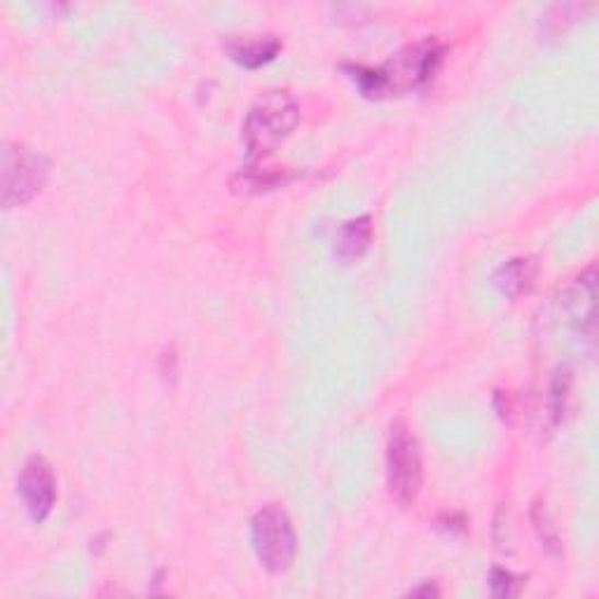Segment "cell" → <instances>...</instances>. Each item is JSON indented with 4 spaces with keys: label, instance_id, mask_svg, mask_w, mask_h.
I'll use <instances>...</instances> for the list:
<instances>
[{
    "label": "cell",
    "instance_id": "obj_1",
    "mask_svg": "<svg viewBox=\"0 0 599 599\" xmlns=\"http://www.w3.org/2000/svg\"><path fill=\"white\" fill-rule=\"evenodd\" d=\"M303 118V106L286 90H274L262 94L248 108L244 120V143L251 157H265L286 141Z\"/></svg>",
    "mask_w": 599,
    "mask_h": 599
},
{
    "label": "cell",
    "instance_id": "obj_2",
    "mask_svg": "<svg viewBox=\"0 0 599 599\" xmlns=\"http://www.w3.org/2000/svg\"><path fill=\"white\" fill-rule=\"evenodd\" d=\"M424 469L420 443L403 420H396L387 441V485L396 504L410 506L422 490Z\"/></svg>",
    "mask_w": 599,
    "mask_h": 599
},
{
    "label": "cell",
    "instance_id": "obj_3",
    "mask_svg": "<svg viewBox=\"0 0 599 599\" xmlns=\"http://www.w3.org/2000/svg\"><path fill=\"white\" fill-rule=\"evenodd\" d=\"M251 541L260 564L270 574H284L297 553L295 529L289 513L277 506H262L251 520Z\"/></svg>",
    "mask_w": 599,
    "mask_h": 599
},
{
    "label": "cell",
    "instance_id": "obj_4",
    "mask_svg": "<svg viewBox=\"0 0 599 599\" xmlns=\"http://www.w3.org/2000/svg\"><path fill=\"white\" fill-rule=\"evenodd\" d=\"M3 207L12 209L31 202L36 197L49 176V162L45 155L36 153L22 143H5L3 148Z\"/></svg>",
    "mask_w": 599,
    "mask_h": 599
},
{
    "label": "cell",
    "instance_id": "obj_5",
    "mask_svg": "<svg viewBox=\"0 0 599 599\" xmlns=\"http://www.w3.org/2000/svg\"><path fill=\"white\" fill-rule=\"evenodd\" d=\"M445 47L438 38H424L403 47L385 66H379L385 75L387 92L420 90L436 75L443 61Z\"/></svg>",
    "mask_w": 599,
    "mask_h": 599
},
{
    "label": "cell",
    "instance_id": "obj_6",
    "mask_svg": "<svg viewBox=\"0 0 599 599\" xmlns=\"http://www.w3.org/2000/svg\"><path fill=\"white\" fill-rule=\"evenodd\" d=\"M16 488L33 522H43L57 504V478L47 459L33 455L24 461Z\"/></svg>",
    "mask_w": 599,
    "mask_h": 599
},
{
    "label": "cell",
    "instance_id": "obj_7",
    "mask_svg": "<svg viewBox=\"0 0 599 599\" xmlns=\"http://www.w3.org/2000/svg\"><path fill=\"white\" fill-rule=\"evenodd\" d=\"M225 52L244 69H258L270 63L281 52V40L277 36H230L223 43Z\"/></svg>",
    "mask_w": 599,
    "mask_h": 599
},
{
    "label": "cell",
    "instance_id": "obj_8",
    "mask_svg": "<svg viewBox=\"0 0 599 599\" xmlns=\"http://www.w3.org/2000/svg\"><path fill=\"white\" fill-rule=\"evenodd\" d=\"M373 242V219L371 215H359V219L347 221L336 235V256L344 262L359 260Z\"/></svg>",
    "mask_w": 599,
    "mask_h": 599
},
{
    "label": "cell",
    "instance_id": "obj_9",
    "mask_svg": "<svg viewBox=\"0 0 599 599\" xmlns=\"http://www.w3.org/2000/svg\"><path fill=\"white\" fill-rule=\"evenodd\" d=\"M537 279V265L531 258H513L494 272V286L508 297H520L531 291Z\"/></svg>",
    "mask_w": 599,
    "mask_h": 599
},
{
    "label": "cell",
    "instance_id": "obj_10",
    "mask_svg": "<svg viewBox=\"0 0 599 599\" xmlns=\"http://www.w3.org/2000/svg\"><path fill=\"white\" fill-rule=\"evenodd\" d=\"M531 522H535V529H537V535L543 543V548L551 555H560L562 551V543H560V537H557V529L551 520V513H548L545 504L537 502L535 508H531Z\"/></svg>",
    "mask_w": 599,
    "mask_h": 599
},
{
    "label": "cell",
    "instance_id": "obj_11",
    "mask_svg": "<svg viewBox=\"0 0 599 599\" xmlns=\"http://www.w3.org/2000/svg\"><path fill=\"white\" fill-rule=\"evenodd\" d=\"M344 71L354 78V82L359 85V90L365 96H381L387 94V85H385V75H381L379 66H344Z\"/></svg>",
    "mask_w": 599,
    "mask_h": 599
},
{
    "label": "cell",
    "instance_id": "obj_12",
    "mask_svg": "<svg viewBox=\"0 0 599 599\" xmlns=\"http://www.w3.org/2000/svg\"><path fill=\"white\" fill-rule=\"evenodd\" d=\"M490 588L496 597H510L518 592V578H515L508 569L496 567L490 574Z\"/></svg>",
    "mask_w": 599,
    "mask_h": 599
},
{
    "label": "cell",
    "instance_id": "obj_13",
    "mask_svg": "<svg viewBox=\"0 0 599 599\" xmlns=\"http://www.w3.org/2000/svg\"><path fill=\"white\" fill-rule=\"evenodd\" d=\"M410 595H414V597H418V595H426V597H431V595H441V590H438L436 586L426 584V586H422V588H414Z\"/></svg>",
    "mask_w": 599,
    "mask_h": 599
}]
</instances>
